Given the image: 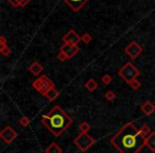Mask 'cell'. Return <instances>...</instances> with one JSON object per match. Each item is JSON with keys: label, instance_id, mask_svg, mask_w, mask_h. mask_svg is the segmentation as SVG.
Listing matches in <instances>:
<instances>
[{"label": "cell", "instance_id": "obj_25", "mask_svg": "<svg viewBox=\"0 0 155 153\" xmlns=\"http://www.w3.org/2000/svg\"><path fill=\"white\" fill-rule=\"evenodd\" d=\"M58 60L61 61V62H64V61H66V60H67V58H67V55H66V54L64 53V52L60 51V53L58 54Z\"/></svg>", "mask_w": 155, "mask_h": 153}, {"label": "cell", "instance_id": "obj_13", "mask_svg": "<svg viewBox=\"0 0 155 153\" xmlns=\"http://www.w3.org/2000/svg\"><path fill=\"white\" fill-rule=\"evenodd\" d=\"M146 146L148 147L152 152H155V132H152V133L146 138Z\"/></svg>", "mask_w": 155, "mask_h": 153}, {"label": "cell", "instance_id": "obj_15", "mask_svg": "<svg viewBox=\"0 0 155 153\" xmlns=\"http://www.w3.org/2000/svg\"><path fill=\"white\" fill-rule=\"evenodd\" d=\"M62 152H63L62 148L56 142H51V145H49L45 150V153H62Z\"/></svg>", "mask_w": 155, "mask_h": 153}, {"label": "cell", "instance_id": "obj_16", "mask_svg": "<svg viewBox=\"0 0 155 153\" xmlns=\"http://www.w3.org/2000/svg\"><path fill=\"white\" fill-rule=\"evenodd\" d=\"M98 86H99V85H98L97 81L94 80V79H89V80L86 82V84H85V87H86L89 91H96V89L98 88Z\"/></svg>", "mask_w": 155, "mask_h": 153}, {"label": "cell", "instance_id": "obj_1", "mask_svg": "<svg viewBox=\"0 0 155 153\" xmlns=\"http://www.w3.org/2000/svg\"><path fill=\"white\" fill-rule=\"evenodd\" d=\"M110 144L120 153H139L146 146V138L133 122H127L113 136Z\"/></svg>", "mask_w": 155, "mask_h": 153}, {"label": "cell", "instance_id": "obj_18", "mask_svg": "<svg viewBox=\"0 0 155 153\" xmlns=\"http://www.w3.org/2000/svg\"><path fill=\"white\" fill-rule=\"evenodd\" d=\"M79 129H80L81 133H88L89 130L91 129V125H89L88 122H86V121H83V122L80 123V125H79Z\"/></svg>", "mask_w": 155, "mask_h": 153}, {"label": "cell", "instance_id": "obj_4", "mask_svg": "<svg viewBox=\"0 0 155 153\" xmlns=\"http://www.w3.org/2000/svg\"><path fill=\"white\" fill-rule=\"evenodd\" d=\"M139 75H140V71L130 62L127 63V64L119 70V75H120L121 78L127 83H130L131 81L137 79V77Z\"/></svg>", "mask_w": 155, "mask_h": 153}, {"label": "cell", "instance_id": "obj_26", "mask_svg": "<svg viewBox=\"0 0 155 153\" xmlns=\"http://www.w3.org/2000/svg\"><path fill=\"white\" fill-rule=\"evenodd\" d=\"M9 3H11L13 7L17 8V7H20V3H19V0H8Z\"/></svg>", "mask_w": 155, "mask_h": 153}, {"label": "cell", "instance_id": "obj_23", "mask_svg": "<svg viewBox=\"0 0 155 153\" xmlns=\"http://www.w3.org/2000/svg\"><path fill=\"white\" fill-rule=\"evenodd\" d=\"M0 52H1L3 55L7 56V55H10V54H11V49H10L8 46H1V47H0Z\"/></svg>", "mask_w": 155, "mask_h": 153}, {"label": "cell", "instance_id": "obj_5", "mask_svg": "<svg viewBox=\"0 0 155 153\" xmlns=\"http://www.w3.org/2000/svg\"><path fill=\"white\" fill-rule=\"evenodd\" d=\"M32 86L34 87L39 94L45 96V94L47 93L49 89L54 87V84H53V82L48 78L47 75H41V77H38V78L32 83Z\"/></svg>", "mask_w": 155, "mask_h": 153}, {"label": "cell", "instance_id": "obj_20", "mask_svg": "<svg viewBox=\"0 0 155 153\" xmlns=\"http://www.w3.org/2000/svg\"><path fill=\"white\" fill-rule=\"evenodd\" d=\"M91 39H93V37H91V35L88 34V33H85V34H83L82 36H81V41L84 44H89L91 42Z\"/></svg>", "mask_w": 155, "mask_h": 153}, {"label": "cell", "instance_id": "obj_27", "mask_svg": "<svg viewBox=\"0 0 155 153\" xmlns=\"http://www.w3.org/2000/svg\"><path fill=\"white\" fill-rule=\"evenodd\" d=\"M1 46H7V39H5V36L0 37V47Z\"/></svg>", "mask_w": 155, "mask_h": 153}, {"label": "cell", "instance_id": "obj_28", "mask_svg": "<svg viewBox=\"0 0 155 153\" xmlns=\"http://www.w3.org/2000/svg\"><path fill=\"white\" fill-rule=\"evenodd\" d=\"M30 2V0H19V3H20V7H26L28 3Z\"/></svg>", "mask_w": 155, "mask_h": 153}, {"label": "cell", "instance_id": "obj_21", "mask_svg": "<svg viewBox=\"0 0 155 153\" xmlns=\"http://www.w3.org/2000/svg\"><path fill=\"white\" fill-rule=\"evenodd\" d=\"M30 122H31V120L28 118V117H21V118L19 119L20 125H21V127H24V128L28 127V125H30Z\"/></svg>", "mask_w": 155, "mask_h": 153}, {"label": "cell", "instance_id": "obj_19", "mask_svg": "<svg viewBox=\"0 0 155 153\" xmlns=\"http://www.w3.org/2000/svg\"><path fill=\"white\" fill-rule=\"evenodd\" d=\"M129 84L131 85V87L134 89V91H137V89H139L140 87H141V83H140L139 81L137 80V79H135V80L131 81V82H130Z\"/></svg>", "mask_w": 155, "mask_h": 153}, {"label": "cell", "instance_id": "obj_10", "mask_svg": "<svg viewBox=\"0 0 155 153\" xmlns=\"http://www.w3.org/2000/svg\"><path fill=\"white\" fill-rule=\"evenodd\" d=\"M63 1H64L65 3H67L73 11L77 12V11H79L88 0H63Z\"/></svg>", "mask_w": 155, "mask_h": 153}, {"label": "cell", "instance_id": "obj_22", "mask_svg": "<svg viewBox=\"0 0 155 153\" xmlns=\"http://www.w3.org/2000/svg\"><path fill=\"white\" fill-rule=\"evenodd\" d=\"M101 81H102V83H103V84L108 85V84H110V82L113 81V78L110 77V75H104L103 77H102Z\"/></svg>", "mask_w": 155, "mask_h": 153}, {"label": "cell", "instance_id": "obj_11", "mask_svg": "<svg viewBox=\"0 0 155 153\" xmlns=\"http://www.w3.org/2000/svg\"><path fill=\"white\" fill-rule=\"evenodd\" d=\"M140 110L142 111V113H143L144 115H147V116H150L151 114H153V113L155 112V105L151 101H146L141 105Z\"/></svg>", "mask_w": 155, "mask_h": 153}, {"label": "cell", "instance_id": "obj_14", "mask_svg": "<svg viewBox=\"0 0 155 153\" xmlns=\"http://www.w3.org/2000/svg\"><path fill=\"white\" fill-rule=\"evenodd\" d=\"M58 95H60V91H58L55 87H52L51 89H49V91L45 94V97L51 102V101H54V100L58 97Z\"/></svg>", "mask_w": 155, "mask_h": 153}, {"label": "cell", "instance_id": "obj_17", "mask_svg": "<svg viewBox=\"0 0 155 153\" xmlns=\"http://www.w3.org/2000/svg\"><path fill=\"white\" fill-rule=\"evenodd\" d=\"M139 132H140V134H141V136H143L144 138H147L151 133H152V132H151L150 127H149L148 125H142V127L139 129Z\"/></svg>", "mask_w": 155, "mask_h": 153}, {"label": "cell", "instance_id": "obj_2", "mask_svg": "<svg viewBox=\"0 0 155 153\" xmlns=\"http://www.w3.org/2000/svg\"><path fill=\"white\" fill-rule=\"evenodd\" d=\"M73 120L61 106L55 105L41 117V123L53 134L60 137L71 125Z\"/></svg>", "mask_w": 155, "mask_h": 153}, {"label": "cell", "instance_id": "obj_6", "mask_svg": "<svg viewBox=\"0 0 155 153\" xmlns=\"http://www.w3.org/2000/svg\"><path fill=\"white\" fill-rule=\"evenodd\" d=\"M0 137L2 138L5 144H11L17 137V133H16V131L11 125H8V127H5L2 131L0 132Z\"/></svg>", "mask_w": 155, "mask_h": 153}, {"label": "cell", "instance_id": "obj_24", "mask_svg": "<svg viewBox=\"0 0 155 153\" xmlns=\"http://www.w3.org/2000/svg\"><path fill=\"white\" fill-rule=\"evenodd\" d=\"M115 98H116V94H115L114 91H106V93H105V99L108 100V101H113Z\"/></svg>", "mask_w": 155, "mask_h": 153}, {"label": "cell", "instance_id": "obj_7", "mask_svg": "<svg viewBox=\"0 0 155 153\" xmlns=\"http://www.w3.org/2000/svg\"><path fill=\"white\" fill-rule=\"evenodd\" d=\"M125 52L131 56V58H136L142 52V48L136 42H131L129 45L125 47Z\"/></svg>", "mask_w": 155, "mask_h": 153}, {"label": "cell", "instance_id": "obj_8", "mask_svg": "<svg viewBox=\"0 0 155 153\" xmlns=\"http://www.w3.org/2000/svg\"><path fill=\"white\" fill-rule=\"evenodd\" d=\"M63 41H64V43L78 46V44L81 42V36H79V34L73 29H71L63 36Z\"/></svg>", "mask_w": 155, "mask_h": 153}, {"label": "cell", "instance_id": "obj_3", "mask_svg": "<svg viewBox=\"0 0 155 153\" xmlns=\"http://www.w3.org/2000/svg\"><path fill=\"white\" fill-rule=\"evenodd\" d=\"M96 142L95 138L88 135V133H81L73 139V144L77 146V148L82 152L87 151Z\"/></svg>", "mask_w": 155, "mask_h": 153}, {"label": "cell", "instance_id": "obj_9", "mask_svg": "<svg viewBox=\"0 0 155 153\" xmlns=\"http://www.w3.org/2000/svg\"><path fill=\"white\" fill-rule=\"evenodd\" d=\"M61 51L64 52L68 58H73L78 52L80 51V48L78 47L77 45H71V44L65 43L64 45L61 47Z\"/></svg>", "mask_w": 155, "mask_h": 153}, {"label": "cell", "instance_id": "obj_12", "mask_svg": "<svg viewBox=\"0 0 155 153\" xmlns=\"http://www.w3.org/2000/svg\"><path fill=\"white\" fill-rule=\"evenodd\" d=\"M43 69H44L43 66H41V65L37 62V61H34V62L30 65V67H29V70H30V72L32 73V75H38L39 73L43 71Z\"/></svg>", "mask_w": 155, "mask_h": 153}]
</instances>
